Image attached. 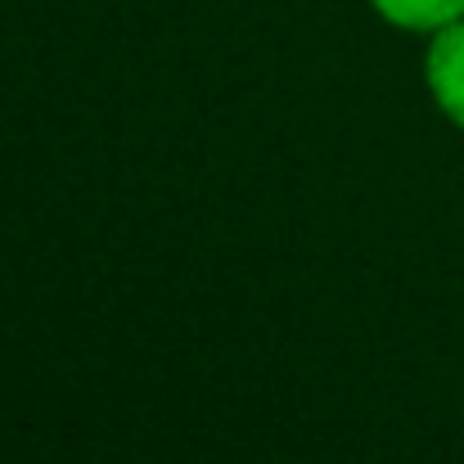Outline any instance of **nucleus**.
I'll list each match as a JSON object with an SVG mask.
<instances>
[{"label":"nucleus","mask_w":464,"mask_h":464,"mask_svg":"<svg viewBox=\"0 0 464 464\" xmlns=\"http://www.w3.org/2000/svg\"><path fill=\"white\" fill-rule=\"evenodd\" d=\"M424 82H429L433 104L464 131V18L429 32Z\"/></svg>","instance_id":"1"},{"label":"nucleus","mask_w":464,"mask_h":464,"mask_svg":"<svg viewBox=\"0 0 464 464\" xmlns=\"http://www.w3.org/2000/svg\"><path fill=\"white\" fill-rule=\"evenodd\" d=\"M374 14L401 32H438L464 18V0H370Z\"/></svg>","instance_id":"2"}]
</instances>
